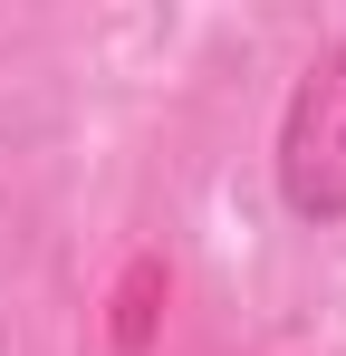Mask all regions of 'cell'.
Segmentation results:
<instances>
[{"label":"cell","instance_id":"obj_1","mask_svg":"<svg viewBox=\"0 0 346 356\" xmlns=\"http://www.w3.org/2000/svg\"><path fill=\"white\" fill-rule=\"evenodd\" d=\"M270 183H279L288 222H308V232L346 222V39H327L288 77L279 135H270Z\"/></svg>","mask_w":346,"mask_h":356}]
</instances>
